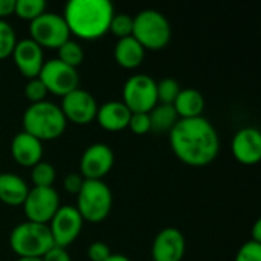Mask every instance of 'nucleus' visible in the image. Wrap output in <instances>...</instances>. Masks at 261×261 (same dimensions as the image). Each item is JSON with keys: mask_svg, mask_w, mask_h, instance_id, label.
Here are the masks:
<instances>
[{"mask_svg": "<svg viewBox=\"0 0 261 261\" xmlns=\"http://www.w3.org/2000/svg\"><path fill=\"white\" fill-rule=\"evenodd\" d=\"M168 141L176 158L190 167H206L220 151V138L205 116L179 119L168 133Z\"/></svg>", "mask_w": 261, "mask_h": 261, "instance_id": "nucleus-1", "label": "nucleus"}, {"mask_svg": "<svg viewBox=\"0 0 261 261\" xmlns=\"http://www.w3.org/2000/svg\"><path fill=\"white\" fill-rule=\"evenodd\" d=\"M70 35L98 40L109 32L115 8L109 0H70L61 14Z\"/></svg>", "mask_w": 261, "mask_h": 261, "instance_id": "nucleus-2", "label": "nucleus"}, {"mask_svg": "<svg viewBox=\"0 0 261 261\" xmlns=\"http://www.w3.org/2000/svg\"><path fill=\"white\" fill-rule=\"evenodd\" d=\"M23 132L37 138L38 141H54L64 135L67 121L58 104L50 101H41L37 104H29L24 110Z\"/></svg>", "mask_w": 261, "mask_h": 261, "instance_id": "nucleus-3", "label": "nucleus"}, {"mask_svg": "<svg viewBox=\"0 0 261 261\" xmlns=\"http://www.w3.org/2000/svg\"><path fill=\"white\" fill-rule=\"evenodd\" d=\"M9 246L18 258H41L54 246V240L47 225L26 220L12 228L9 234Z\"/></svg>", "mask_w": 261, "mask_h": 261, "instance_id": "nucleus-4", "label": "nucleus"}, {"mask_svg": "<svg viewBox=\"0 0 261 261\" xmlns=\"http://www.w3.org/2000/svg\"><path fill=\"white\" fill-rule=\"evenodd\" d=\"M132 37L145 50H161L171 40V24L162 12L144 9L133 17Z\"/></svg>", "mask_w": 261, "mask_h": 261, "instance_id": "nucleus-5", "label": "nucleus"}, {"mask_svg": "<svg viewBox=\"0 0 261 261\" xmlns=\"http://www.w3.org/2000/svg\"><path fill=\"white\" fill-rule=\"evenodd\" d=\"M113 206V194L104 180H84L81 191L76 194V210L84 222H104Z\"/></svg>", "mask_w": 261, "mask_h": 261, "instance_id": "nucleus-6", "label": "nucleus"}, {"mask_svg": "<svg viewBox=\"0 0 261 261\" xmlns=\"http://www.w3.org/2000/svg\"><path fill=\"white\" fill-rule=\"evenodd\" d=\"M158 81L147 73L132 75L122 87V102L132 113H150L158 104Z\"/></svg>", "mask_w": 261, "mask_h": 261, "instance_id": "nucleus-7", "label": "nucleus"}, {"mask_svg": "<svg viewBox=\"0 0 261 261\" xmlns=\"http://www.w3.org/2000/svg\"><path fill=\"white\" fill-rule=\"evenodd\" d=\"M31 40H34L41 49H58L67 40H70V31L61 14L43 12L29 24Z\"/></svg>", "mask_w": 261, "mask_h": 261, "instance_id": "nucleus-8", "label": "nucleus"}, {"mask_svg": "<svg viewBox=\"0 0 261 261\" xmlns=\"http://www.w3.org/2000/svg\"><path fill=\"white\" fill-rule=\"evenodd\" d=\"M38 78L47 89V93H52L61 98L80 87L78 70L61 63L58 58L44 61L38 73Z\"/></svg>", "mask_w": 261, "mask_h": 261, "instance_id": "nucleus-9", "label": "nucleus"}, {"mask_svg": "<svg viewBox=\"0 0 261 261\" xmlns=\"http://www.w3.org/2000/svg\"><path fill=\"white\" fill-rule=\"evenodd\" d=\"M21 206L29 222L47 225L55 216V213L58 211V208L61 206L60 194L54 187L49 188L34 187L29 190Z\"/></svg>", "mask_w": 261, "mask_h": 261, "instance_id": "nucleus-10", "label": "nucleus"}, {"mask_svg": "<svg viewBox=\"0 0 261 261\" xmlns=\"http://www.w3.org/2000/svg\"><path fill=\"white\" fill-rule=\"evenodd\" d=\"M83 225L84 220L73 205H61L47 223L54 245L66 249L80 237Z\"/></svg>", "mask_w": 261, "mask_h": 261, "instance_id": "nucleus-11", "label": "nucleus"}, {"mask_svg": "<svg viewBox=\"0 0 261 261\" xmlns=\"http://www.w3.org/2000/svg\"><path fill=\"white\" fill-rule=\"evenodd\" d=\"M60 109L67 122L76 125H87L96 118L98 102L90 92L78 87L63 96Z\"/></svg>", "mask_w": 261, "mask_h": 261, "instance_id": "nucleus-12", "label": "nucleus"}, {"mask_svg": "<svg viewBox=\"0 0 261 261\" xmlns=\"http://www.w3.org/2000/svg\"><path fill=\"white\" fill-rule=\"evenodd\" d=\"M115 165L113 150L102 142L89 145L80 159V174L86 180H102Z\"/></svg>", "mask_w": 261, "mask_h": 261, "instance_id": "nucleus-13", "label": "nucleus"}, {"mask_svg": "<svg viewBox=\"0 0 261 261\" xmlns=\"http://www.w3.org/2000/svg\"><path fill=\"white\" fill-rule=\"evenodd\" d=\"M187 251V240L180 229L164 228L151 245L153 261H182Z\"/></svg>", "mask_w": 261, "mask_h": 261, "instance_id": "nucleus-14", "label": "nucleus"}, {"mask_svg": "<svg viewBox=\"0 0 261 261\" xmlns=\"http://www.w3.org/2000/svg\"><path fill=\"white\" fill-rule=\"evenodd\" d=\"M12 60L18 72L28 78H37L43 64H44V52L43 49L31 38L17 40V44L12 50Z\"/></svg>", "mask_w": 261, "mask_h": 261, "instance_id": "nucleus-15", "label": "nucleus"}, {"mask_svg": "<svg viewBox=\"0 0 261 261\" xmlns=\"http://www.w3.org/2000/svg\"><path fill=\"white\" fill-rule=\"evenodd\" d=\"M231 151L237 162L255 165L261 159V133L255 127H243L232 136Z\"/></svg>", "mask_w": 261, "mask_h": 261, "instance_id": "nucleus-16", "label": "nucleus"}, {"mask_svg": "<svg viewBox=\"0 0 261 261\" xmlns=\"http://www.w3.org/2000/svg\"><path fill=\"white\" fill-rule=\"evenodd\" d=\"M43 142L26 132L17 133L11 141V156L20 167L32 168L43 161Z\"/></svg>", "mask_w": 261, "mask_h": 261, "instance_id": "nucleus-17", "label": "nucleus"}, {"mask_svg": "<svg viewBox=\"0 0 261 261\" xmlns=\"http://www.w3.org/2000/svg\"><path fill=\"white\" fill-rule=\"evenodd\" d=\"M132 112L122 101H107L102 106H98L96 122L101 128L107 132H122L128 128Z\"/></svg>", "mask_w": 261, "mask_h": 261, "instance_id": "nucleus-18", "label": "nucleus"}, {"mask_svg": "<svg viewBox=\"0 0 261 261\" xmlns=\"http://www.w3.org/2000/svg\"><path fill=\"white\" fill-rule=\"evenodd\" d=\"M28 182L15 173H0V202L8 206H21L28 193Z\"/></svg>", "mask_w": 261, "mask_h": 261, "instance_id": "nucleus-19", "label": "nucleus"}, {"mask_svg": "<svg viewBox=\"0 0 261 261\" xmlns=\"http://www.w3.org/2000/svg\"><path fill=\"white\" fill-rule=\"evenodd\" d=\"M113 55L116 63L127 69V70H133L136 67H139L145 58V49L130 35L125 38H119L115 44L113 49Z\"/></svg>", "mask_w": 261, "mask_h": 261, "instance_id": "nucleus-20", "label": "nucleus"}, {"mask_svg": "<svg viewBox=\"0 0 261 261\" xmlns=\"http://www.w3.org/2000/svg\"><path fill=\"white\" fill-rule=\"evenodd\" d=\"M173 107L179 116V119H191L203 116L205 109V98L200 90L188 87L180 89L177 98L173 102Z\"/></svg>", "mask_w": 261, "mask_h": 261, "instance_id": "nucleus-21", "label": "nucleus"}, {"mask_svg": "<svg viewBox=\"0 0 261 261\" xmlns=\"http://www.w3.org/2000/svg\"><path fill=\"white\" fill-rule=\"evenodd\" d=\"M151 132L154 133H170V130L179 121V116L171 104H156L148 113Z\"/></svg>", "mask_w": 261, "mask_h": 261, "instance_id": "nucleus-22", "label": "nucleus"}, {"mask_svg": "<svg viewBox=\"0 0 261 261\" xmlns=\"http://www.w3.org/2000/svg\"><path fill=\"white\" fill-rule=\"evenodd\" d=\"M55 179H57V170L50 162L40 161L31 168V180L34 187H38V188L54 187Z\"/></svg>", "mask_w": 261, "mask_h": 261, "instance_id": "nucleus-23", "label": "nucleus"}, {"mask_svg": "<svg viewBox=\"0 0 261 261\" xmlns=\"http://www.w3.org/2000/svg\"><path fill=\"white\" fill-rule=\"evenodd\" d=\"M58 60L73 69H76L84 61V49L83 46L75 40H67L64 44H61L58 49Z\"/></svg>", "mask_w": 261, "mask_h": 261, "instance_id": "nucleus-24", "label": "nucleus"}, {"mask_svg": "<svg viewBox=\"0 0 261 261\" xmlns=\"http://www.w3.org/2000/svg\"><path fill=\"white\" fill-rule=\"evenodd\" d=\"M46 9H47V3L44 0H15L14 14L21 20L32 21L37 17H40L43 12H46Z\"/></svg>", "mask_w": 261, "mask_h": 261, "instance_id": "nucleus-25", "label": "nucleus"}, {"mask_svg": "<svg viewBox=\"0 0 261 261\" xmlns=\"http://www.w3.org/2000/svg\"><path fill=\"white\" fill-rule=\"evenodd\" d=\"M15 44H17L15 29L6 20H0V60L11 57Z\"/></svg>", "mask_w": 261, "mask_h": 261, "instance_id": "nucleus-26", "label": "nucleus"}, {"mask_svg": "<svg viewBox=\"0 0 261 261\" xmlns=\"http://www.w3.org/2000/svg\"><path fill=\"white\" fill-rule=\"evenodd\" d=\"M158 90V104H171L180 92V86L174 78H164L156 84Z\"/></svg>", "mask_w": 261, "mask_h": 261, "instance_id": "nucleus-27", "label": "nucleus"}, {"mask_svg": "<svg viewBox=\"0 0 261 261\" xmlns=\"http://www.w3.org/2000/svg\"><path fill=\"white\" fill-rule=\"evenodd\" d=\"M109 32H112L115 37H118V40L130 37L133 32V17L128 14H115L110 21Z\"/></svg>", "mask_w": 261, "mask_h": 261, "instance_id": "nucleus-28", "label": "nucleus"}, {"mask_svg": "<svg viewBox=\"0 0 261 261\" xmlns=\"http://www.w3.org/2000/svg\"><path fill=\"white\" fill-rule=\"evenodd\" d=\"M23 92H24V98L31 104H37V102L46 101V96L49 95L47 93V89L44 87V84L41 83V80L38 76L37 78H32V80H28Z\"/></svg>", "mask_w": 261, "mask_h": 261, "instance_id": "nucleus-29", "label": "nucleus"}, {"mask_svg": "<svg viewBox=\"0 0 261 261\" xmlns=\"http://www.w3.org/2000/svg\"><path fill=\"white\" fill-rule=\"evenodd\" d=\"M236 261H261V243L252 240L243 243L237 251Z\"/></svg>", "mask_w": 261, "mask_h": 261, "instance_id": "nucleus-30", "label": "nucleus"}, {"mask_svg": "<svg viewBox=\"0 0 261 261\" xmlns=\"http://www.w3.org/2000/svg\"><path fill=\"white\" fill-rule=\"evenodd\" d=\"M128 128L135 135H139V136L150 133L151 132V124H150L148 113H132L130 122H128Z\"/></svg>", "mask_w": 261, "mask_h": 261, "instance_id": "nucleus-31", "label": "nucleus"}, {"mask_svg": "<svg viewBox=\"0 0 261 261\" xmlns=\"http://www.w3.org/2000/svg\"><path fill=\"white\" fill-rule=\"evenodd\" d=\"M112 255V249L104 242H93L87 249V257L90 261H106Z\"/></svg>", "mask_w": 261, "mask_h": 261, "instance_id": "nucleus-32", "label": "nucleus"}, {"mask_svg": "<svg viewBox=\"0 0 261 261\" xmlns=\"http://www.w3.org/2000/svg\"><path fill=\"white\" fill-rule=\"evenodd\" d=\"M84 180L86 179L80 173H69V174H66V177L63 180V188L66 190V193L76 196L81 191V188L84 185Z\"/></svg>", "mask_w": 261, "mask_h": 261, "instance_id": "nucleus-33", "label": "nucleus"}, {"mask_svg": "<svg viewBox=\"0 0 261 261\" xmlns=\"http://www.w3.org/2000/svg\"><path fill=\"white\" fill-rule=\"evenodd\" d=\"M43 261H72L70 258V254L67 252L66 248H60V246H52L43 257Z\"/></svg>", "mask_w": 261, "mask_h": 261, "instance_id": "nucleus-34", "label": "nucleus"}, {"mask_svg": "<svg viewBox=\"0 0 261 261\" xmlns=\"http://www.w3.org/2000/svg\"><path fill=\"white\" fill-rule=\"evenodd\" d=\"M15 0H0V20H5L6 17L14 14Z\"/></svg>", "mask_w": 261, "mask_h": 261, "instance_id": "nucleus-35", "label": "nucleus"}, {"mask_svg": "<svg viewBox=\"0 0 261 261\" xmlns=\"http://www.w3.org/2000/svg\"><path fill=\"white\" fill-rule=\"evenodd\" d=\"M252 242L255 243H261V220L258 219L255 223H254V228H252V237H251Z\"/></svg>", "mask_w": 261, "mask_h": 261, "instance_id": "nucleus-36", "label": "nucleus"}, {"mask_svg": "<svg viewBox=\"0 0 261 261\" xmlns=\"http://www.w3.org/2000/svg\"><path fill=\"white\" fill-rule=\"evenodd\" d=\"M106 261H132L128 257H125V255H122V254H112L109 258Z\"/></svg>", "mask_w": 261, "mask_h": 261, "instance_id": "nucleus-37", "label": "nucleus"}, {"mask_svg": "<svg viewBox=\"0 0 261 261\" xmlns=\"http://www.w3.org/2000/svg\"><path fill=\"white\" fill-rule=\"evenodd\" d=\"M17 261H43L41 258H34V257H24V258H17Z\"/></svg>", "mask_w": 261, "mask_h": 261, "instance_id": "nucleus-38", "label": "nucleus"}]
</instances>
